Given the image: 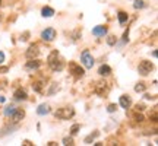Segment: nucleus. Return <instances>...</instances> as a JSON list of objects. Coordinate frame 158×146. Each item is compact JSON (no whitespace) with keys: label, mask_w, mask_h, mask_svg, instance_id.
Segmentation results:
<instances>
[{"label":"nucleus","mask_w":158,"mask_h":146,"mask_svg":"<svg viewBox=\"0 0 158 146\" xmlns=\"http://www.w3.org/2000/svg\"><path fill=\"white\" fill-rule=\"evenodd\" d=\"M57 56H59V53H57V51H53V53L50 54V57H48V64H50L51 70H54V72H60V70L63 69V62L59 60V59H56Z\"/></svg>","instance_id":"nucleus-1"},{"label":"nucleus","mask_w":158,"mask_h":146,"mask_svg":"<svg viewBox=\"0 0 158 146\" xmlns=\"http://www.w3.org/2000/svg\"><path fill=\"white\" fill-rule=\"evenodd\" d=\"M73 115H75V110L72 107H63V108H59L56 111V117L60 120H69Z\"/></svg>","instance_id":"nucleus-2"},{"label":"nucleus","mask_w":158,"mask_h":146,"mask_svg":"<svg viewBox=\"0 0 158 146\" xmlns=\"http://www.w3.org/2000/svg\"><path fill=\"white\" fill-rule=\"evenodd\" d=\"M152 69H154V64H152L151 62H148V60H144V62H141V63H139L138 72L141 73L142 76H147L148 73L152 72Z\"/></svg>","instance_id":"nucleus-3"},{"label":"nucleus","mask_w":158,"mask_h":146,"mask_svg":"<svg viewBox=\"0 0 158 146\" xmlns=\"http://www.w3.org/2000/svg\"><path fill=\"white\" fill-rule=\"evenodd\" d=\"M80 62L83 63V66H85L86 69H91V67L94 66V57L91 56V53H89L88 50H85V51L80 54Z\"/></svg>","instance_id":"nucleus-4"},{"label":"nucleus","mask_w":158,"mask_h":146,"mask_svg":"<svg viewBox=\"0 0 158 146\" xmlns=\"http://www.w3.org/2000/svg\"><path fill=\"white\" fill-rule=\"evenodd\" d=\"M69 70L72 73V76H75L76 79H78V77H82V76L85 74L83 69H82L79 64H76V63H70V64H69Z\"/></svg>","instance_id":"nucleus-5"},{"label":"nucleus","mask_w":158,"mask_h":146,"mask_svg":"<svg viewBox=\"0 0 158 146\" xmlns=\"http://www.w3.org/2000/svg\"><path fill=\"white\" fill-rule=\"evenodd\" d=\"M41 38H42L44 41H53V39L56 38V31H54L53 28H47V29H44V31L41 32Z\"/></svg>","instance_id":"nucleus-6"},{"label":"nucleus","mask_w":158,"mask_h":146,"mask_svg":"<svg viewBox=\"0 0 158 146\" xmlns=\"http://www.w3.org/2000/svg\"><path fill=\"white\" fill-rule=\"evenodd\" d=\"M24 115H25V111H24V110L16 108L15 112L12 114V121H13V123H18V121H21V120L24 118Z\"/></svg>","instance_id":"nucleus-7"},{"label":"nucleus","mask_w":158,"mask_h":146,"mask_svg":"<svg viewBox=\"0 0 158 146\" xmlns=\"http://www.w3.org/2000/svg\"><path fill=\"white\" fill-rule=\"evenodd\" d=\"M38 53H40L38 45L34 44V45H31V47L28 48V51H27V57H28V59H34V57L38 56Z\"/></svg>","instance_id":"nucleus-8"},{"label":"nucleus","mask_w":158,"mask_h":146,"mask_svg":"<svg viewBox=\"0 0 158 146\" xmlns=\"http://www.w3.org/2000/svg\"><path fill=\"white\" fill-rule=\"evenodd\" d=\"M106 34H107V28L103 26V25H98V26H95L92 29V35H95V36H104Z\"/></svg>","instance_id":"nucleus-9"},{"label":"nucleus","mask_w":158,"mask_h":146,"mask_svg":"<svg viewBox=\"0 0 158 146\" xmlns=\"http://www.w3.org/2000/svg\"><path fill=\"white\" fill-rule=\"evenodd\" d=\"M13 97H15L18 101H25L28 95H27V92H25L24 89H16V91H15V94H13Z\"/></svg>","instance_id":"nucleus-10"},{"label":"nucleus","mask_w":158,"mask_h":146,"mask_svg":"<svg viewBox=\"0 0 158 146\" xmlns=\"http://www.w3.org/2000/svg\"><path fill=\"white\" fill-rule=\"evenodd\" d=\"M130 104H132V101H130V98L127 97V95H121L120 97V105H121V108H129L130 107Z\"/></svg>","instance_id":"nucleus-11"},{"label":"nucleus","mask_w":158,"mask_h":146,"mask_svg":"<svg viewBox=\"0 0 158 146\" xmlns=\"http://www.w3.org/2000/svg\"><path fill=\"white\" fill-rule=\"evenodd\" d=\"M41 15H42L44 18H51V16L54 15V9H51V7L45 6V7H42V10H41Z\"/></svg>","instance_id":"nucleus-12"},{"label":"nucleus","mask_w":158,"mask_h":146,"mask_svg":"<svg viewBox=\"0 0 158 146\" xmlns=\"http://www.w3.org/2000/svg\"><path fill=\"white\" fill-rule=\"evenodd\" d=\"M98 73H100L101 76H108V74L111 73V69H110V66H107V64H103V66H100Z\"/></svg>","instance_id":"nucleus-13"},{"label":"nucleus","mask_w":158,"mask_h":146,"mask_svg":"<svg viewBox=\"0 0 158 146\" xmlns=\"http://www.w3.org/2000/svg\"><path fill=\"white\" fill-rule=\"evenodd\" d=\"M37 112H38L40 115H45V114L50 112V107H48L47 104H41L38 108H37Z\"/></svg>","instance_id":"nucleus-14"},{"label":"nucleus","mask_w":158,"mask_h":146,"mask_svg":"<svg viewBox=\"0 0 158 146\" xmlns=\"http://www.w3.org/2000/svg\"><path fill=\"white\" fill-rule=\"evenodd\" d=\"M40 67V62L38 60H31V62H28L27 63V69H29V70H37Z\"/></svg>","instance_id":"nucleus-15"},{"label":"nucleus","mask_w":158,"mask_h":146,"mask_svg":"<svg viewBox=\"0 0 158 146\" xmlns=\"http://www.w3.org/2000/svg\"><path fill=\"white\" fill-rule=\"evenodd\" d=\"M117 18H119V22H120V24H124V22H127V19H129V16H127L126 12H119Z\"/></svg>","instance_id":"nucleus-16"},{"label":"nucleus","mask_w":158,"mask_h":146,"mask_svg":"<svg viewBox=\"0 0 158 146\" xmlns=\"http://www.w3.org/2000/svg\"><path fill=\"white\" fill-rule=\"evenodd\" d=\"M15 110L16 108H15L13 105H7V107L4 108V115H6V117H10V115L15 112Z\"/></svg>","instance_id":"nucleus-17"},{"label":"nucleus","mask_w":158,"mask_h":146,"mask_svg":"<svg viewBox=\"0 0 158 146\" xmlns=\"http://www.w3.org/2000/svg\"><path fill=\"white\" fill-rule=\"evenodd\" d=\"M144 6H145L144 0H135V3H133V7H135V9H142Z\"/></svg>","instance_id":"nucleus-18"},{"label":"nucleus","mask_w":158,"mask_h":146,"mask_svg":"<svg viewBox=\"0 0 158 146\" xmlns=\"http://www.w3.org/2000/svg\"><path fill=\"white\" fill-rule=\"evenodd\" d=\"M145 88H147V86H145L144 83H138V85L135 86V91H136V92H144Z\"/></svg>","instance_id":"nucleus-19"},{"label":"nucleus","mask_w":158,"mask_h":146,"mask_svg":"<svg viewBox=\"0 0 158 146\" xmlns=\"http://www.w3.org/2000/svg\"><path fill=\"white\" fill-rule=\"evenodd\" d=\"M32 88H34V91H35V92H41V89H42V85H41L40 82H35V83L32 85Z\"/></svg>","instance_id":"nucleus-20"},{"label":"nucleus","mask_w":158,"mask_h":146,"mask_svg":"<svg viewBox=\"0 0 158 146\" xmlns=\"http://www.w3.org/2000/svg\"><path fill=\"white\" fill-rule=\"evenodd\" d=\"M79 129H80V126H79V124H73V126H72V129H70V133H72V135H76Z\"/></svg>","instance_id":"nucleus-21"},{"label":"nucleus","mask_w":158,"mask_h":146,"mask_svg":"<svg viewBox=\"0 0 158 146\" xmlns=\"http://www.w3.org/2000/svg\"><path fill=\"white\" fill-rule=\"evenodd\" d=\"M98 135H100V133H98V132H95V133H94V135H91V136H88V137H86V139H85V143H89V142H91V140H92V139H94V137H97V136H98Z\"/></svg>","instance_id":"nucleus-22"},{"label":"nucleus","mask_w":158,"mask_h":146,"mask_svg":"<svg viewBox=\"0 0 158 146\" xmlns=\"http://www.w3.org/2000/svg\"><path fill=\"white\" fill-rule=\"evenodd\" d=\"M63 143H65V145H73V139H72V137H65V139H63Z\"/></svg>","instance_id":"nucleus-23"},{"label":"nucleus","mask_w":158,"mask_h":146,"mask_svg":"<svg viewBox=\"0 0 158 146\" xmlns=\"http://www.w3.org/2000/svg\"><path fill=\"white\" fill-rule=\"evenodd\" d=\"M107 42H108L110 45H114V44H116V36H108Z\"/></svg>","instance_id":"nucleus-24"},{"label":"nucleus","mask_w":158,"mask_h":146,"mask_svg":"<svg viewBox=\"0 0 158 146\" xmlns=\"http://www.w3.org/2000/svg\"><path fill=\"white\" fill-rule=\"evenodd\" d=\"M116 108H117V107H116V104H110V105H108V108H107V111H108V112H114Z\"/></svg>","instance_id":"nucleus-25"},{"label":"nucleus","mask_w":158,"mask_h":146,"mask_svg":"<svg viewBox=\"0 0 158 146\" xmlns=\"http://www.w3.org/2000/svg\"><path fill=\"white\" fill-rule=\"evenodd\" d=\"M133 117H135V120H136V121H139V123H141V121H144V115H141V114H135Z\"/></svg>","instance_id":"nucleus-26"},{"label":"nucleus","mask_w":158,"mask_h":146,"mask_svg":"<svg viewBox=\"0 0 158 146\" xmlns=\"http://www.w3.org/2000/svg\"><path fill=\"white\" fill-rule=\"evenodd\" d=\"M144 110H145L144 104H138V105H136V111H144Z\"/></svg>","instance_id":"nucleus-27"},{"label":"nucleus","mask_w":158,"mask_h":146,"mask_svg":"<svg viewBox=\"0 0 158 146\" xmlns=\"http://www.w3.org/2000/svg\"><path fill=\"white\" fill-rule=\"evenodd\" d=\"M3 62H4V54H3V53L0 51V64H1Z\"/></svg>","instance_id":"nucleus-28"},{"label":"nucleus","mask_w":158,"mask_h":146,"mask_svg":"<svg viewBox=\"0 0 158 146\" xmlns=\"http://www.w3.org/2000/svg\"><path fill=\"white\" fill-rule=\"evenodd\" d=\"M127 35H129V32L126 31V32H124V35H123V41H124V42L127 41Z\"/></svg>","instance_id":"nucleus-29"},{"label":"nucleus","mask_w":158,"mask_h":146,"mask_svg":"<svg viewBox=\"0 0 158 146\" xmlns=\"http://www.w3.org/2000/svg\"><path fill=\"white\" fill-rule=\"evenodd\" d=\"M0 21H1V16H0Z\"/></svg>","instance_id":"nucleus-30"},{"label":"nucleus","mask_w":158,"mask_h":146,"mask_svg":"<svg viewBox=\"0 0 158 146\" xmlns=\"http://www.w3.org/2000/svg\"><path fill=\"white\" fill-rule=\"evenodd\" d=\"M0 1H1V0H0Z\"/></svg>","instance_id":"nucleus-31"}]
</instances>
